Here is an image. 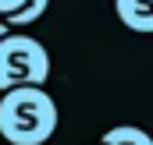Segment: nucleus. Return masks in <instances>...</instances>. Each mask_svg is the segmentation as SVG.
Listing matches in <instances>:
<instances>
[{
	"mask_svg": "<svg viewBox=\"0 0 153 145\" xmlns=\"http://www.w3.org/2000/svg\"><path fill=\"white\" fill-rule=\"evenodd\" d=\"M96 145H100V142H96Z\"/></svg>",
	"mask_w": 153,
	"mask_h": 145,
	"instance_id": "obj_7",
	"label": "nucleus"
},
{
	"mask_svg": "<svg viewBox=\"0 0 153 145\" xmlns=\"http://www.w3.org/2000/svg\"><path fill=\"white\" fill-rule=\"evenodd\" d=\"M57 131V103L43 85L7 89L0 96V138L7 145H46Z\"/></svg>",
	"mask_w": 153,
	"mask_h": 145,
	"instance_id": "obj_1",
	"label": "nucleus"
},
{
	"mask_svg": "<svg viewBox=\"0 0 153 145\" xmlns=\"http://www.w3.org/2000/svg\"><path fill=\"white\" fill-rule=\"evenodd\" d=\"M100 145H153V138L135 124H117L100 138Z\"/></svg>",
	"mask_w": 153,
	"mask_h": 145,
	"instance_id": "obj_4",
	"label": "nucleus"
},
{
	"mask_svg": "<svg viewBox=\"0 0 153 145\" xmlns=\"http://www.w3.org/2000/svg\"><path fill=\"white\" fill-rule=\"evenodd\" d=\"M50 78V53L39 39L25 32L0 36V92L22 85H46Z\"/></svg>",
	"mask_w": 153,
	"mask_h": 145,
	"instance_id": "obj_2",
	"label": "nucleus"
},
{
	"mask_svg": "<svg viewBox=\"0 0 153 145\" xmlns=\"http://www.w3.org/2000/svg\"><path fill=\"white\" fill-rule=\"evenodd\" d=\"M46 7H50V0H25L14 14L4 18V25H7V29H25V25H32V21H39V18L46 14Z\"/></svg>",
	"mask_w": 153,
	"mask_h": 145,
	"instance_id": "obj_5",
	"label": "nucleus"
},
{
	"mask_svg": "<svg viewBox=\"0 0 153 145\" xmlns=\"http://www.w3.org/2000/svg\"><path fill=\"white\" fill-rule=\"evenodd\" d=\"M117 21L139 36L153 32V0H114Z\"/></svg>",
	"mask_w": 153,
	"mask_h": 145,
	"instance_id": "obj_3",
	"label": "nucleus"
},
{
	"mask_svg": "<svg viewBox=\"0 0 153 145\" xmlns=\"http://www.w3.org/2000/svg\"><path fill=\"white\" fill-rule=\"evenodd\" d=\"M25 0H0V18H7V14H14L18 7H22Z\"/></svg>",
	"mask_w": 153,
	"mask_h": 145,
	"instance_id": "obj_6",
	"label": "nucleus"
}]
</instances>
